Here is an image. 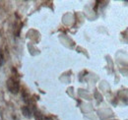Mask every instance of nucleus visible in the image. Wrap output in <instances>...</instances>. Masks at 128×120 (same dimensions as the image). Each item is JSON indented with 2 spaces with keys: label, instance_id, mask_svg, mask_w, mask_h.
<instances>
[{
  "label": "nucleus",
  "instance_id": "1",
  "mask_svg": "<svg viewBox=\"0 0 128 120\" xmlns=\"http://www.w3.org/2000/svg\"><path fill=\"white\" fill-rule=\"evenodd\" d=\"M7 88L8 90H10L11 92L13 94H17L19 90H20V85H19V82L15 80L14 78H10L8 81H7Z\"/></svg>",
  "mask_w": 128,
  "mask_h": 120
},
{
  "label": "nucleus",
  "instance_id": "2",
  "mask_svg": "<svg viewBox=\"0 0 128 120\" xmlns=\"http://www.w3.org/2000/svg\"><path fill=\"white\" fill-rule=\"evenodd\" d=\"M34 118H36V120H48L46 117H44L42 113H40L38 111H36L34 112Z\"/></svg>",
  "mask_w": 128,
  "mask_h": 120
},
{
  "label": "nucleus",
  "instance_id": "3",
  "mask_svg": "<svg viewBox=\"0 0 128 120\" xmlns=\"http://www.w3.org/2000/svg\"><path fill=\"white\" fill-rule=\"evenodd\" d=\"M3 64H4V55H3L2 50L0 49V67H2Z\"/></svg>",
  "mask_w": 128,
  "mask_h": 120
},
{
  "label": "nucleus",
  "instance_id": "4",
  "mask_svg": "<svg viewBox=\"0 0 128 120\" xmlns=\"http://www.w3.org/2000/svg\"><path fill=\"white\" fill-rule=\"evenodd\" d=\"M23 112H24V114L26 116H31V111L28 109V107H24L23 108Z\"/></svg>",
  "mask_w": 128,
  "mask_h": 120
}]
</instances>
